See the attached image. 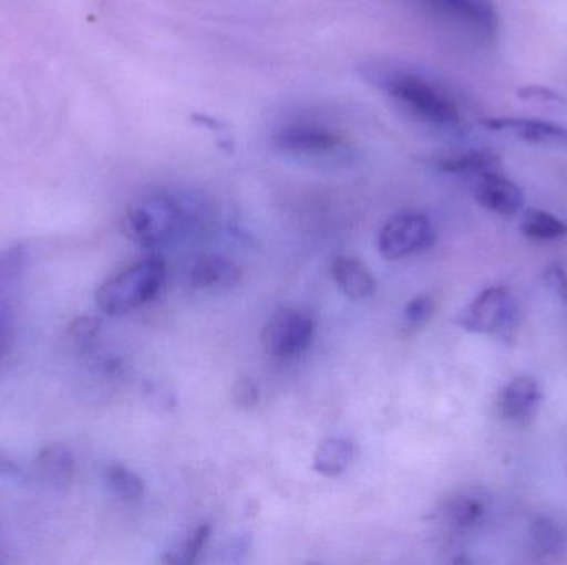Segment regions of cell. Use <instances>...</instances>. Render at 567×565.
Returning <instances> with one entry per match:
<instances>
[{
	"instance_id": "obj_18",
	"label": "cell",
	"mask_w": 567,
	"mask_h": 565,
	"mask_svg": "<svg viewBox=\"0 0 567 565\" xmlns=\"http://www.w3.org/2000/svg\"><path fill=\"white\" fill-rule=\"evenodd\" d=\"M502 158L496 153L488 149L480 151H470L465 155L452 156V158L442 159L440 168L446 172H470V175H482L486 171H496Z\"/></svg>"
},
{
	"instance_id": "obj_7",
	"label": "cell",
	"mask_w": 567,
	"mask_h": 565,
	"mask_svg": "<svg viewBox=\"0 0 567 565\" xmlns=\"http://www.w3.org/2000/svg\"><path fill=\"white\" fill-rule=\"evenodd\" d=\"M426 12L473 35L489 40L498 29V15L492 0H416Z\"/></svg>"
},
{
	"instance_id": "obj_21",
	"label": "cell",
	"mask_w": 567,
	"mask_h": 565,
	"mask_svg": "<svg viewBox=\"0 0 567 565\" xmlns=\"http://www.w3.org/2000/svg\"><path fill=\"white\" fill-rule=\"evenodd\" d=\"M105 481L110 490L123 501H138L145 494V483L142 478L122 464H110L105 470Z\"/></svg>"
},
{
	"instance_id": "obj_13",
	"label": "cell",
	"mask_w": 567,
	"mask_h": 565,
	"mask_svg": "<svg viewBox=\"0 0 567 565\" xmlns=\"http://www.w3.org/2000/svg\"><path fill=\"white\" fill-rule=\"evenodd\" d=\"M542 394L533 378L519 377L509 381L499 395V410L503 417L513 421L528 420L538 408Z\"/></svg>"
},
{
	"instance_id": "obj_6",
	"label": "cell",
	"mask_w": 567,
	"mask_h": 565,
	"mask_svg": "<svg viewBox=\"0 0 567 565\" xmlns=\"http://www.w3.org/2000/svg\"><path fill=\"white\" fill-rule=\"evenodd\" d=\"M313 328L309 315L293 308H282L266 324L261 334L262 347L271 357H297L312 344Z\"/></svg>"
},
{
	"instance_id": "obj_9",
	"label": "cell",
	"mask_w": 567,
	"mask_h": 565,
	"mask_svg": "<svg viewBox=\"0 0 567 565\" xmlns=\"http://www.w3.org/2000/svg\"><path fill=\"white\" fill-rule=\"evenodd\" d=\"M475 198L483 208L502 216H515L525 206V192L498 171L478 175Z\"/></svg>"
},
{
	"instance_id": "obj_25",
	"label": "cell",
	"mask_w": 567,
	"mask_h": 565,
	"mask_svg": "<svg viewBox=\"0 0 567 565\" xmlns=\"http://www.w3.org/2000/svg\"><path fill=\"white\" fill-rule=\"evenodd\" d=\"M546 284L555 291V294L561 299L563 304L567 307V274L559 265H551L545 272Z\"/></svg>"
},
{
	"instance_id": "obj_11",
	"label": "cell",
	"mask_w": 567,
	"mask_h": 565,
	"mask_svg": "<svg viewBox=\"0 0 567 565\" xmlns=\"http://www.w3.org/2000/svg\"><path fill=\"white\" fill-rule=\"evenodd\" d=\"M241 269L221 255L199 259L192 271L193 287L206 294H229L241 284Z\"/></svg>"
},
{
	"instance_id": "obj_22",
	"label": "cell",
	"mask_w": 567,
	"mask_h": 565,
	"mask_svg": "<svg viewBox=\"0 0 567 565\" xmlns=\"http://www.w3.org/2000/svg\"><path fill=\"white\" fill-rule=\"evenodd\" d=\"M436 302L432 295L420 294L409 302L403 311V328L409 332H416L425 327L433 315H435Z\"/></svg>"
},
{
	"instance_id": "obj_12",
	"label": "cell",
	"mask_w": 567,
	"mask_h": 565,
	"mask_svg": "<svg viewBox=\"0 0 567 565\" xmlns=\"http://www.w3.org/2000/svg\"><path fill=\"white\" fill-rule=\"evenodd\" d=\"M330 275L337 287L352 301H367L375 292V279L359 259L349 258V255L333 259Z\"/></svg>"
},
{
	"instance_id": "obj_26",
	"label": "cell",
	"mask_w": 567,
	"mask_h": 565,
	"mask_svg": "<svg viewBox=\"0 0 567 565\" xmlns=\"http://www.w3.org/2000/svg\"><path fill=\"white\" fill-rule=\"evenodd\" d=\"M0 477L10 478V480L16 481L22 477V471H20V468L17 467L12 460L3 458L2 454H0Z\"/></svg>"
},
{
	"instance_id": "obj_4",
	"label": "cell",
	"mask_w": 567,
	"mask_h": 565,
	"mask_svg": "<svg viewBox=\"0 0 567 565\" xmlns=\"http://www.w3.org/2000/svg\"><path fill=\"white\" fill-rule=\"evenodd\" d=\"M436 234L425 215H396L383 226L379 234V251L386 261H399L432 248Z\"/></svg>"
},
{
	"instance_id": "obj_2",
	"label": "cell",
	"mask_w": 567,
	"mask_h": 565,
	"mask_svg": "<svg viewBox=\"0 0 567 565\" xmlns=\"http://www.w3.org/2000/svg\"><path fill=\"white\" fill-rule=\"evenodd\" d=\"M386 92L415 118L436 126L458 125V105L423 76L415 73H392L385 80Z\"/></svg>"
},
{
	"instance_id": "obj_16",
	"label": "cell",
	"mask_w": 567,
	"mask_h": 565,
	"mask_svg": "<svg viewBox=\"0 0 567 565\" xmlns=\"http://www.w3.org/2000/svg\"><path fill=\"white\" fill-rule=\"evenodd\" d=\"M442 514L450 526L468 530L485 517L486 503L475 494H460L443 506Z\"/></svg>"
},
{
	"instance_id": "obj_20",
	"label": "cell",
	"mask_w": 567,
	"mask_h": 565,
	"mask_svg": "<svg viewBox=\"0 0 567 565\" xmlns=\"http://www.w3.org/2000/svg\"><path fill=\"white\" fill-rule=\"evenodd\" d=\"M523 232L536 241H555L567 236V224L561 219L553 216L551 212L532 209L526 212L522 226Z\"/></svg>"
},
{
	"instance_id": "obj_24",
	"label": "cell",
	"mask_w": 567,
	"mask_h": 565,
	"mask_svg": "<svg viewBox=\"0 0 567 565\" xmlns=\"http://www.w3.org/2000/svg\"><path fill=\"white\" fill-rule=\"evenodd\" d=\"M518 96L523 100H535V102H565V98H563L558 92H555V90L539 85L523 86V88L518 90Z\"/></svg>"
},
{
	"instance_id": "obj_27",
	"label": "cell",
	"mask_w": 567,
	"mask_h": 565,
	"mask_svg": "<svg viewBox=\"0 0 567 565\" xmlns=\"http://www.w3.org/2000/svg\"><path fill=\"white\" fill-rule=\"evenodd\" d=\"M2 328H3V305H2V301H0V335H2Z\"/></svg>"
},
{
	"instance_id": "obj_1",
	"label": "cell",
	"mask_w": 567,
	"mask_h": 565,
	"mask_svg": "<svg viewBox=\"0 0 567 565\" xmlns=\"http://www.w3.org/2000/svg\"><path fill=\"white\" fill-rule=\"evenodd\" d=\"M166 265L162 259H148L109 279L96 291L95 301L103 314L118 317L148 304L162 291Z\"/></svg>"
},
{
	"instance_id": "obj_15",
	"label": "cell",
	"mask_w": 567,
	"mask_h": 565,
	"mask_svg": "<svg viewBox=\"0 0 567 565\" xmlns=\"http://www.w3.org/2000/svg\"><path fill=\"white\" fill-rule=\"evenodd\" d=\"M353 447L343 438H327L313 454V470L326 478H337L349 468Z\"/></svg>"
},
{
	"instance_id": "obj_3",
	"label": "cell",
	"mask_w": 567,
	"mask_h": 565,
	"mask_svg": "<svg viewBox=\"0 0 567 565\" xmlns=\"http://www.w3.org/2000/svg\"><path fill=\"white\" fill-rule=\"evenodd\" d=\"M178 221V206L169 196H143L126 212L125 232L135 244L153 248L172 238Z\"/></svg>"
},
{
	"instance_id": "obj_14",
	"label": "cell",
	"mask_w": 567,
	"mask_h": 565,
	"mask_svg": "<svg viewBox=\"0 0 567 565\" xmlns=\"http://www.w3.org/2000/svg\"><path fill=\"white\" fill-rule=\"evenodd\" d=\"M73 470H75V461H73L72 451L62 444L47 447L37 457V477L53 490H65L72 483Z\"/></svg>"
},
{
	"instance_id": "obj_10",
	"label": "cell",
	"mask_w": 567,
	"mask_h": 565,
	"mask_svg": "<svg viewBox=\"0 0 567 565\" xmlns=\"http://www.w3.org/2000/svg\"><path fill=\"white\" fill-rule=\"evenodd\" d=\"M480 125L488 132L508 133L526 143L567 145V128L556 123L543 122V119L496 116V118L482 119Z\"/></svg>"
},
{
	"instance_id": "obj_5",
	"label": "cell",
	"mask_w": 567,
	"mask_h": 565,
	"mask_svg": "<svg viewBox=\"0 0 567 565\" xmlns=\"http://www.w3.org/2000/svg\"><path fill=\"white\" fill-rule=\"evenodd\" d=\"M456 322L472 334H505L515 327L516 304L506 289H488L460 312Z\"/></svg>"
},
{
	"instance_id": "obj_23",
	"label": "cell",
	"mask_w": 567,
	"mask_h": 565,
	"mask_svg": "<svg viewBox=\"0 0 567 565\" xmlns=\"http://www.w3.org/2000/svg\"><path fill=\"white\" fill-rule=\"evenodd\" d=\"M233 401L241 410H252L259 404V387L251 378H243L233 387Z\"/></svg>"
},
{
	"instance_id": "obj_17",
	"label": "cell",
	"mask_w": 567,
	"mask_h": 565,
	"mask_svg": "<svg viewBox=\"0 0 567 565\" xmlns=\"http://www.w3.org/2000/svg\"><path fill=\"white\" fill-rule=\"evenodd\" d=\"M212 537V526L209 524H202V526L193 530L192 533L186 534L179 543H176L172 550L163 556V563L169 565H192L198 561L205 551Z\"/></svg>"
},
{
	"instance_id": "obj_8",
	"label": "cell",
	"mask_w": 567,
	"mask_h": 565,
	"mask_svg": "<svg viewBox=\"0 0 567 565\" xmlns=\"http://www.w3.org/2000/svg\"><path fill=\"white\" fill-rule=\"evenodd\" d=\"M284 151L306 158H323L346 149V142L329 126L312 122L287 123L275 136Z\"/></svg>"
},
{
	"instance_id": "obj_19",
	"label": "cell",
	"mask_w": 567,
	"mask_h": 565,
	"mask_svg": "<svg viewBox=\"0 0 567 565\" xmlns=\"http://www.w3.org/2000/svg\"><path fill=\"white\" fill-rule=\"evenodd\" d=\"M565 531L548 517H539L532 526V546L538 556H555L565 551Z\"/></svg>"
}]
</instances>
